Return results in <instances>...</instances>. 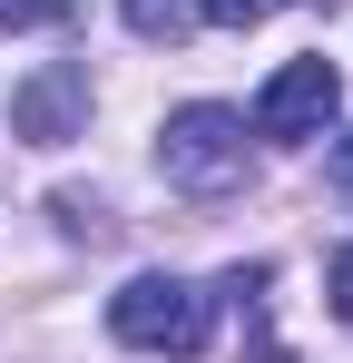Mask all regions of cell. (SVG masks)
Listing matches in <instances>:
<instances>
[{
  "instance_id": "cell-1",
  "label": "cell",
  "mask_w": 353,
  "mask_h": 363,
  "mask_svg": "<svg viewBox=\"0 0 353 363\" xmlns=\"http://www.w3.org/2000/svg\"><path fill=\"white\" fill-rule=\"evenodd\" d=\"M206 324H216V304L196 295L186 275H128V285L108 295V334L128 344V354L186 363V354H206Z\"/></svg>"
},
{
  "instance_id": "cell-2",
  "label": "cell",
  "mask_w": 353,
  "mask_h": 363,
  "mask_svg": "<svg viewBox=\"0 0 353 363\" xmlns=\"http://www.w3.org/2000/svg\"><path fill=\"white\" fill-rule=\"evenodd\" d=\"M157 167H167V186H186V196H226V186H245V118L216 108V99L176 108V118L157 128Z\"/></svg>"
},
{
  "instance_id": "cell-3",
  "label": "cell",
  "mask_w": 353,
  "mask_h": 363,
  "mask_svg": "<svg viewBox=\"0 0 353 363\" xmlns=\"http://www.w3.org/2000/svg\"><path fill=\"white\" fill-rule=\"evenodd\" d=\"M344 108V69L334 60H285L265 79V99H255V138H275V147H304V138H324Z\"/></svg>"
},
{
  "instance_id": "cell-4",
  "label": "cell",
  "mask_w": 353,
  "mask_h": 363,
  "mask_svg": "<svg viewBox=\"0 0 353 363\" xmlns=\"http://www.w3.org/2000/svg\"><path fill=\"white\" fill-rule=\"evenodd\" d=\"M10 128H20L30 147H69V138L89 128V69H40V79H20Z\"/></svg>"
},
{
  "instance_id": "cell-5",
  "label": "cell",
  "mask_w": 353,
  "mask_h": 363,
  "mask_svg": "<svg viewBox=\"0 0 353 363\" xmlns=\"http://www.w3.org/2000/svg\"><path fill=\"white\" fill-rule=\"evenodd\" d=\"M118 10H128V30H138V40H186V30H196V0H118Z\"/></svg>"
},
{
  "instance_id": "cell-6",
  "label": "cell",
  "mask_w": 353,
  "mask_h": 363,
  "mask_svg": "<svg viewBox=\"0 0 353 363\" xmlns=\"http://www.w3.org/2000/svg\"><path fill=\"white\" fill-rule=\"evenodd\" d=\"M79 0H0V30H59Z\"/></svg>"
},
{
  "instance_id": "cell-7",
  "label": "cell",
  "mask_w": 353,
  "mask_h": 363,
  "mask_svg": "<svg viewBox=\"0 0 353 363\" xmlns=\"http://www.w3.org/2000/svg\"><path fill=\"white\" fill-rule=\"evenodd\" d=\"M285 0H196V20H216V30H255V20H275Z\"/></svg>"
},
{
  "instance_id": "cell-8",
  "label": "cell",
  "mask_w": 353,
  "mask_h": 363,
  "mask_svg": "<svg viewBox=\"0 0 353 363\" xmlns=\"http://www.w3.org/2000/svg\"><path fill=\"white\" fill-rule=\"evenodd\" d=\"M324 295H334V314H344V324H353V245H344V255H334V275H324Z\"/></svg>"
},
{
  "instance_id": "cell-9",
  "label": "cell",
  "mask_w": 353,
  "mask_h": 363,
  "mask_svg": "<svg viewBox=\"0 0 353 363\" xmlns=\"http://www.w3.org/2000/svg\"><path fill=\"white\" fill-rule=\"evenodd\" d=\"M334 186L353 196V138H334Z\"/></svg>"
}]
</instances>
